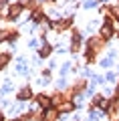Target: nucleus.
Masks as SVG:
<instances>
[{
    "instance_id": "nucleus-1",
    "label": "nucleus",
    "mask_w": 119,
    "mask_h": 121,
    "mask_svg": "<svg viewBox=\"0 0 119 121\" xmlns=\"http://www.w3.org/2000/svg\"><path fill=\"white\" fill-rule=\"evenodd\" d=\"M38 103L43 105V107H47V105H48V99H47V97H38Z\"/></svg>"
},
{
    "instance_id": "nucleus-2",
    "label": "nucleus",
    "mask_w": 119,
    "mask_h": 121,
    "mask_svg": "<svg viewBox=\"0 0 119 121\" xmlns=\"http://www.w3.org/2000/svg\"><path fill=\"white\" fill-rule=\"evenodd\" d=\"M30 95V91L28 89H24V91H22V93H20V99H26V97H28Z\"/></svg>"
}]
</instances>
